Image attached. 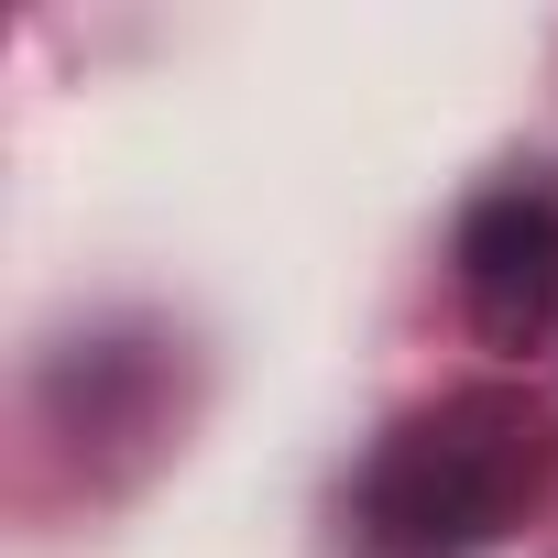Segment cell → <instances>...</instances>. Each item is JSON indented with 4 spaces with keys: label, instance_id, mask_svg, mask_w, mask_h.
I'll use <instances>...</instances> for the list:
<instances>
[{
    "label": "cell",
    "instance_id": "obj_1",
    "mask_svg": "<svg viewBox=\"0 0 558 558\" xmlns=\"http://www.w3.org/2000/svg\"><path fill=\"white\" fill-rule=\"evenodd\" d=\"M547 471V427L514 395H449L405 416L362 482V536L384 558H471L493 547Z\"/></svg>",
    "mask_w": 558,
    "mask_h": 558
},
{
    "label": "cell",
    "instance_id": "obj_2",
    "mask_svg": "<svg viewBox=\"0 0 558 558\" xmlns=\"http://www.w3.org/2000/svg\"><path fill=\"white\" fill-rule=\"evenodd\" d=\"M460 307L493 351H525L558 307V186L514 175L460 219Z\"/></svg>",
    "mask_w": 558,
    "mask_h": 558
}]
</instances>
